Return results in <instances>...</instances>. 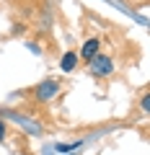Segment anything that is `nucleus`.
I'll return each mask as SVG.
<instances>
[{"label":"nucleus","mask_w":150,"mask_h":155,"mask_svg":"<svg viewBox=\"0 0 150 155\" xmlns=\"http://www.w3.org/2000/svg\"><path fill=\"white\" fill-rule=\"evenodd\" d=\"M88 70H91V75H96V78H111L114 75V60H111V54L98 52V54H93L88 60Z\"/></svg>","instance_id":"f257e3e1"},{"label":"nucleus","mask_w":150,"mask_h":155,"mask_svg":"<svg viewBox=\"0 0 150 155\" xmlns=\"http://www.w3.org/2000/svg\"><path fill=\"white\" fill-rule=\"evenodd\" d=\"M57 93H60V80H55V78H47V80H42V83L31 91V98L44 104V101H52Z\"/></svg>","instance_id":"f03ea898"},{"label":"nucleus","mask_w":150,"mask_h":155,"mask_svg":"<svg viewBox=\"0 0 150 155\" xmlns=\"http://www.w3.org/2000/svg\"><path fill=\"white\" fill-rule=\"evenodd\" d=\"M98 49H101V39H98V36H91L88 41L83 44V49L78 52V57H80L83 62H88L93 54H98Z\"/></svg>","instance_id":"7ed1b4c3"},{"label":"nucleus","mask_w":150,"mask_h":155,"mask_svg":"<svg viewBox=\"0 0 150 155\" xmlns=\"http://www.w3.org/2000/svg\"><path fill=\"white\" fill-rule=\"evenodd\" d=\"M78 62H80V57H78V52H65L62 54V60H60V70L62 72H75V67H78Z\"/></svg>","instance_id":"20e7f679"},{"label":"nucleus","mask_w":150,"mask_h":155,"mask_svg":"<svg viewBox=\"0 0 150 155\" xmlns=\"http://www.w3.org/2000/svg\"><path fill=\"white\" fill-rule=\"evenodd\" d=\"M0 142H5V124H3V119H0Z\"/></svg>","instance_id":"39448f33"},{"label":"nucleus","mask_w":150,"mask_h":155,"mask_svg":"<svg viewBox=\"0 0 150 155\" xmlns=\"http://www.w3.org/2000/svg\"><path fill=\"white\" fill-rule=\"evenodd\" d=\"M142 109H145V111H148V109H150V96H148V93H145V96H142Z\"/></svg>","instance_id":"423d86ee"}]
</instances>
